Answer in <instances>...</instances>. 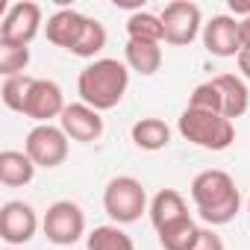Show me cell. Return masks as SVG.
Returning <instances> with one entry per match:
<instances>
[{"label":"cell","mask_w":250,"mask_h":250,"mask_svg":"<svg viewBox=\"0 0 250 250\" xmlns=\"http://www.w3.org/2000/svg\"><path fill=\"white\" fill-rule=\"evenodd\" d=\"M33 80H36V77H27V74L3 80V85H0V100H3V106L24 115V103H27V94H30Z\"/></svg>","instance_id":"603a6c76"},{"label":"cell","mask_w":250,"mask_h":250,"mask_svg":"<svg viewBox=\"0 0 250 250\" xmlns=\"http://www.w3.org/2000/svg\"><path fill=\"white\" fill-rule=\"evenodd\" d=\"M229 12H232V18L238 21H244V18H250V3H244V0H229Z\"/></svg>","instance_id":"4316f807"},{"label":"cell","mask_w":250,"mask_h":250,"mask_svg":"<svg viewBox=\"0 0 250 250\" xmlns=\"http://www.w3.org/2000/svg\"><path fill=\"white\" fill-rule=\"evenodd\" d=\"M42 229L50 244L71 247L85 235V212L74 200H56L47 206V212L42 218Z\"/></svg>","instance_id":"5b68a950"},{"label":"cell","mask_w":250,"mask_h":250,"mask_svg":"<svg viewBox=\"0 0 250 250\" xmlns=\"http://www.w3.org/2000/svg\"><path fill=\"white\" fill-rule=\"evenodd\" d=\"M197 235H200V227L188 218V221L159 232V244H162V250H194Z\"/></svg>","instance_id":"44dd1931"},{"label":"cell","mask_w":250,"mask_h":250,"mask_svg":"<svg viewBox=\"0 0 250 250\" xmlns=\"http://www.w3.org/2000/svg\"><path fill=\"white\" fill-rule=\"evenodd\" d=\"M130 136H133V145L139 150H147V153L165 150L171 145V127L162 118H142V121H136Z\"/></svg>","instance_id":"2e32d148"},{"label":"cell","mask_w":250,"mask_h":250,"mask_svg":"<svg viewBox=\"0 0 250 250\" xmlns=\"http://www.w3.org/2000/svg\"><path fill=\"white\" fill-rule=\"evenodd\" d=\"M159 18H162V27H165V44L186 47L203 33L200 6L188 3V0H174V3H168Z\"/></svg>","instance_id":"52a82bcc"},{"label":"cell","mask_w":250,"mask_h":250,"mask_svg":"<svg viewBox=\"0 0 250 250\" xmlns=\"http://www.w3.org/2000/svg\"><path fill=\"white\" fill-rule=\"evenodd\" d=\"M127 36L133 42H153V44H162L165 42V27H162V18L153 15V12H133L127 18Z\"/></svg>","instance_id":"d6986e66"},{"label":"cell","mask_w":250,"mask_h":250,"mask_svg":"<svg viewBox=\"0 0 250 250\" xmlns=\"http://www.w3.org/2000/svg\"><path fill=\"white\" fill-rule=\"evenodd\" d=\"M218 94H221V115L235 121L241 118L247 109H250V91H247V83L235 74H218L212 77Z\"/></svg>","instance_id":"9a60e30c"},{"label":"cell","mask_w":250,"mask_h":250,"mask_svg":"<svg viewBox=\"0 0 250 250\" xmlns=\"http://www.w3.org/2000/svg\"><path fill=\"white\" fill-rule=\"evenodd\" d=\"M235 62H238V71L244 74V80H250V47H244V50L235 56Z\"/></svg>","instance_id":"83f0119b"},{"label":"cell","mask_w":250,"mask_h":250,"mask_svg":"<svg viewBox=\"0 0 250 250\" xmlns=\"http://www.w3.org/2000/svg\"><path fill=\"white\" fill-rule=\"evenodd\" d=\"M191 200L197 206V215L209 227L229 224L241 209V194L235 188V180L221 168L200 171L191 180Z\"/></svg>","instance_id":"6da1fadb"},{"label":"cell","mask_w":250,"mask_h":250,"mask_svg":"<svg viewBox=\"0 0 250 250\" xmlns=\"http://www.w3.org/2000/svg\"><path fill=\"white\" fill-rule=\"evenodd\" d=\"M177 130L186 142H191L194 147L203 150H227L235 142V127L232 121L218 115V112H203V109H191L186 106L180 121H177Z\"/></svg>","instance_id":"3957f363"},{"label":"cell","mask_w":250,"mask_h":250,"mask_svg":"<svg viewBox=\"0 0 250 250\" xmlns=\"http://www.w3.org/2000/svg\"><path fill=\"white\" fill-rule=\"evenodd\" d=\"M36 177V162L24 150H3L0 153V183L9 188L30 186Z\"/></svg>","instance_id":"e0dca14e"},{"label":"cell","mask_w":250,"mask_h":250,"mask_svg":"<svg viewBox=\"0 0 250 250\" xmlns=\"http://www.w3.org/2000/svg\"><path fill=\"white\" fill-rule=\"evenodd\" d=\"M203 47L212 53V56H221V59H229V56H238L244 50L241 44V27L232 15H215L212 21L203 24Z\"/></svg>","instance_id":"8fae6325"},{"label":"cell","mask_w":250,"mask_h":250,"mask_svg":"<svg viewBox=\"0 0 250 250\" xmlns=\"http://www.w3.org/2000/svg\"><path fill=\"white\" fill-rule=\"evenodd\" d=\"M103 47H106V27L97 18H88L85 30H83V36H80V42H77V47L71 53L80 56V59H94Z\"/></svg>","instance_id":"7402d4cb"},{"label":"cell","mask_w":250,"mask_h":250,"mask_svg":"<svg viewBox=\"0 0 250 250\" xmlns=\"http://www.w3.org/2000/svg\"><path fill=\"white\" fill-rule=\"evenodd\" d=\"M188 106H191V109H203V112H218V115H221V94H218L215 83H212V80L200 83V85L191 91Z\"/></svg>","instance_id":"d4e9b609"},{"label":"cell","mask_w":250,"mask_h":250,"mask_svg":"<svg viewBox=\"0 0 250 250\" xmlns=\"http://www.w3.org/2000/svg\"><path fill=\"white\" fill-rule=\"evenodd\" d=\"M124 59H127V68H133L142 77H153L162 68V44L153 42H133L127 39V47H124Z\"/></svg>","instance_id":"ac0fdd59"},{"label":"cell","mask_w":250,"mask_h":250,"mask_svg":"<svg viewBox=\"0 0 250 250\" xmlns=\"http://www.w3.org/2000/svg\"><path fill=\"white\" fill-rule=\"evenodd\" d=\"M147 212H150V224H153L156 232H165V229H171V227H177V224H183V221L191 218L183 194L174 191V188H162L150 200V209Z\"/></svg>","instance_id":"5bb4252c"},{"label":"cell","mask_w":250,"mask_h":250,"mask_svg":"<svg viewBox=\"0 0 250 250\" xmlns=\"http://www.w3.org/2000/svg\"><path fill=\"white\" fill-rule=\"evenodd\" d=\"M65 97H62V88L59 83L53 80H33L30 85V94H27V103H24V115L33 118L36 124H50L53 118H62L65 112Z\"/></svg>","instance_id":"30bf717a"},{"label":"cell","mask_w":250,"mask_h":250,"mask_svg":"<svg viewBox=\"0 0 250 250\" xmlns=\"http://www.w3.org/2000/svg\"><path fill=\"white\" fill-rule=\"evenodd\" d=\"M6 250H12V247H6Z\"/></svg>","instance_id":"4dcf8cb0"},{"label":"cell","mask_w":250,"mask_h":250,"mask_svg":"<svg viewBox=\"0 0 250 250\" xmlns=\"http://www.w3.org/2000/svg\"><path fill=\"white\" fill-rule=\"evenodd\" d=\"M130 85V71L118 59H94L77 77V94L85 106L106 112L115 109Z\"/></svg>","instance_id":"7a4b0ae2"},{"label":"cell","mask_w":250,"mask_h":250,"mask_svg":"<svg viewBox=\"0 0 250 250\" xmlns=\"http://www.w3.org/2000/svg\"><path fill=\"white\" fill-rule=\"evenodd\" d=\"M194 250H224V241H221V235L212 227H200V235H197Z\"/></svg>","instance_id":"484cf974"},{"label":"cell","mask_w":250,"mask_h":250,"mask_svg":"<svg viewBox=\"0 0 250 250\" xmlns=\"http://www.w3.org/2000/svg\"><path fill=\"white\" fill-rule=\"evenodd\" d=\"M39 229V215L30 203L24 200H9L0 209V238H3L9 247L27 244Z\"/></svg>","instance_id":"9c48e42d"},{"label":"cell","mask_w":250,"mask_h":250,"mask_svg":"<svg viewBox=\"0 0 250 250\" xmlns=\"http://www.w3.org/2000/svg\"><path fill=\"white\" fill-rule=\"evenodd\" d=\"M103 209L118 227L121 224H136L150 209L147 206V191L136 177H112L103 188Z\"/></svg>","instance_id":"277c9868"},{"label":"cell","mask_w":250,"mask_h":250,"mask_svg":"<svg viewBox=\"0 0 250 250\" xmlns=\"http://www.w3.org/2000/svg\"><path fill=\"white\" fill-rule=\"evenodd\" d=\"M247 212H250V197H247Z\"/></svg>","instance_id":"f546056e"},{"label":"cell","mask_w":250,"mask_h":250,"mask_svg":"<svg viewBox=\"0 0 250 250\" xmlns=\"http://www.w3.org/2000/svg\"><path fill=\"white\" fill-rule=\"evenodd\" d=\"M238 27H241V44H244V47H250V18L238 21Z\"/></svg>","instance_id":"f1b7e54d"},{"label":"cell","mask_w":250,"mask_h":250,"mask_svg":"<svg viewBox=\"0 0 250 250\" xmlns=\"http://www.w3.org/2000/svg\"><path fill=\"white\" fill-rule=\"evenodd\" d=\"M59 127H62V133L68 139L88 145V142H97L103 136V118H100L97 109H91V106H85L80 100V103H68L65 106V112L59 118Z\"/></svg>","instance_id":"7c38bea8"},{"label":"cell","mask_w":250,"mask_h":250,"mask_svg":"<svg viewBox=\"0 0 250 250\" xmlns=\"http://www.w3.org/2000/svg\"><path fill=\"white\" fill-rule=\"evenodd\" d=\"M85 24H88V15H83L77 9H59V12H53L47 18L44 36H47L50 44L74 50L77 42H80V36H83V30H85Z\"/></svg>","instance_id":"4fadbf2b"},{"label":"cell","mask_w":250,"mask_h":250,"mask_svg":"<svg viewBox=\"0 0 250 250\" xmlns=\"http://www.w3.org/2000/svg\"><path fill=\"white\" fill-rule=\"evenodd\" d=\"M24 153L36 162V168H59L68 159V136L53 124H36L27 133Z\"/></svg>","instance_id":"8992f818"},{"label":"cell","mask_w":250,"mask_h":250,"mask_svg":"<svg viewBox=\"0 0 250 250\" xmlns=\"http://www.w3.org/2000/svg\"><path fill=\"white\" fill-rule=\"evenodd\" d=\"M39 30H42V6L33 3V0H18V3L9 6L3 24H0V42L30 47Z\"/></svg>","instance_id":"ba28073f"},{"label":"cell","mask_w":250,"mask_h":250,"mask_svg":"<svg viewBox=\"0 0 250 250\" xmlns=\"http://www.w3.org/2000/svg\"><path fill=\"white\" fill-rule=\"evenodd\" d=\"M27 65H30V47L0 42V74H3V80L21 77L27 71Z\"/></svg>","instance_id":"cb8c5ba5"},{"label":"cell","mask_w":250,"mask_h":250,"mask_svg":"<svg viewBox=\"0 0 250 250\" xmlns=\"http://www.w3.org/2000/svg\"><path fill=\"white\" fill-rule=\"evenodd\" d=\"M85 247H88V250H136L133 238L124 232L118 224L94 227V229L85 235Z\"/></svg>","instance_id":"ffe728a7"}]
</instances>
